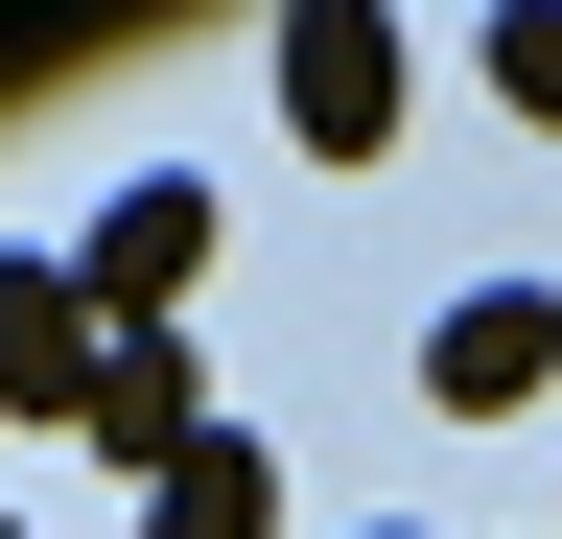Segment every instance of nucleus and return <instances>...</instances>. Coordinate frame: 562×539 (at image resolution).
<instances>
[{
    "mask_svg": "<svg viewBox=\"0 0 562 539\" xmlns=\"http://www.w3.org/2000/svg\"><path fill=\"white\" fill-rule=\"evenodd\" d=\"M398 0H305L281 24V117H305V165H398Z\"/></svg>",
    "mask_w": 562,
    "mask_h": 539,
    "instance_id": "obj_1",
    "label": "nucleus"
},
{
    "mask_svg": "<svg viewBox=\"0 0 562 539\" xmlns=\"http://www.w3.org/2000/svg\"><path fill=\"white\" fill-rule=\"evenodd\" d=\"M188 282H211V188H188V165H140L117 212L70 235V305H94V328H188Z\"/></svg>",
    "mask_w": 562,
    "mask_h": 539,
    "instance_id": "obj_2",
    "label": "nucleus"
},
{
    "mask_svg": "<svg viewBox=\"0 0 562 539\" xmlns=\"http://www.w3.org/2000/svg\"><path fill=\"white\" fill-rule=\"evenodd\" d=\"M422 398H446V423H539L562 398V282H469L422 328Z\"/></svg>",
    "mask_w": 562,
    "mask_h": 539,
    "instance_id": "obj_3",
    "label": "nucleus"
},
{
    "mask_svg": "<svg viewBox=\"0 0 562 539\" xmlns=\"http://www.w3.org/2000/svg\"><path fill=\"white\" fill-rule=\"evenodd\" d=\"M70 423H94V469H140V493H165V469L211 446V375H188V328H117V352H94V398H70Z\"/></svg>",
    "mask_w": 562,
    "mask_h": 539,
    "instance_id": "obj_4",
    "label": "nucleus"
},
{
    "mask_svg": "<svg viewBox=\"0 0 562 539\" xmlns=\"http://www.w3.org/2000/svg\"><path fill=\"white\" fill-rule=\"evenodd\" d=\"M94 352H117V328L70 305V258H0V423H70V398H94Z\"/></svg>",
    "mask_w": 562,
    "mask_h": 539,
    "instance_id": "obj_5",
    "label": "nucleus"
},
{
    "mask_svg": "<svg viewBox=\"0 0 562 539\" xmlns=\"http://www.w3.org/2000/svg\"><path fill=\"white\" fill-rule=\"evenodd\" d=\"M140 539H281V469H258V423H211L165 493H140Z\"/></svg>",
    "mask_w": 562,
    "mask_h": 539,
    "instance_id": "obj_6",
    "label": "nucleus"
},
{
    "mask_svg": "<svg viewBox=\"0 0 562 539\" xmlns=\"http://www.w3.org/2000/svg\"><path fill=\"white\" fill-rule=\"evenodd\" d=\"M492 94H516L539 142H562V0H516V24H492Z\"/></svg>",
    "mask_w": 562,
    "mask_h": 539,
    "instance_id": "obj_7",
    "label": "nucleus"
},
{
    "mask_svg": "<svg viewBox=\"0 0 562 539\" xmlns=\"http://www.w3.org/2000/svg\"><path fill=\"white\" fill-rule=\"evenodd\" d=\"M351 539H422V516H351Z\"/></svg>",
    "mask_w": 562,
    "mask_h": 539,
    "instance_id": "obj_8",
    "label": "nucleus"
},
{
    "mask_svg": "<svg viewBox=\"0 0 562 539\" xmlns=\"http://www.w3.org/2000/svg\"><path fill=\"white\" fill-rule=\"evenodd\" d=\"M0 539H24V516H0Z\"/></svg>",
    "mask_w": 562,
    "mask_h": 539,
    "instance_id": "obj_9",
    "label": "nucleus"
}]
</instances>
